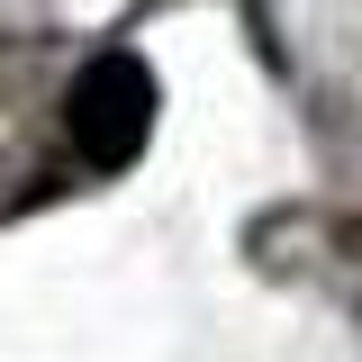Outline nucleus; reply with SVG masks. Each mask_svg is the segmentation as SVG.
Returning <instances> with one entry per match:
<instances>
[{"label":"nucleus","instance_id":"1","mask_svg":"<svg viewBox=\"0 0 362 362\" xmlns=\"http://www.w3.org/2000/svg\"><path fill=\"white\" fill-rule=\"evenodd\" d=\"M154 64L127 54V45H109V54H90L73 90H64V136H73V154H82L90 173H127L136 154H145V136H154Z\"/></svg>","mask_w":362,"mask_h":362}]
</instances>
